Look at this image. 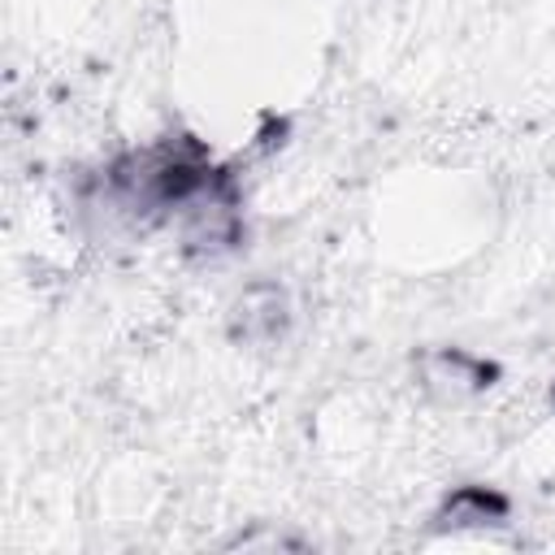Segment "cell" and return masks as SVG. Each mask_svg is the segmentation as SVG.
Here are the masks:
<instances>
[{
    "mask_svg": "<svg viewBox=\"0 0 555 555\" xmlns=\"http://www.w3.org/2000/svg\"><path fill=\"white\" fill-rule=\"evenodd\" d=\"M507 512H512L507 494H499L490 486H460L442 499L434 520H438V529H468V525H499V520H507Z\"/></svg>",
    "mask_w": 555,
    "mask_h": 555,
    "instance_id": "cell-2",
    "label": "cell"
},
{
    "mask_svg": "<svg viewBox=\"0 0 555 555\" xmlns=\"http://www.w3.org/2000/svg\"><path fill=\"white\" fill-rule=\"evenodd\" d=\"M291 304L278 282H251L230 308V338L234 343H273L286 334Z\"/></svg>",
    "mask_w": 555,
    "mask_h": 555,
    "instance_id": "cell-1",
    "label": "cell"
}]
</instances>
